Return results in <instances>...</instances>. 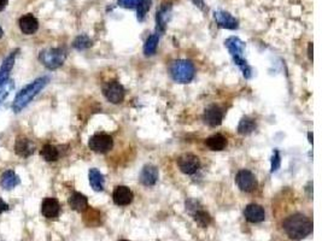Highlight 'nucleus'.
I'll return each mask as SVG.
<instances>
[{
    "label": "nucleus",
    "mask_w": 322,
    "mask_h": 241,
    "mask_svg": "<svg viewBox=\"0 0 322 241\" xmlns=\"http://www.w3.org/2000/svg\"><path fill=\"white\" fill-rule=\"evenodd\" d=\"M285 233L292 240H302L312 231V222L303 213H293L284 221Z\"/></svg>",
    "instance_id": "nucleus-1"
},
{
    "label": "nucleus",
    "mask_w": 322,
    "mask_h": 241,
    "mask_svg": "<svg viewBox=\"0 0 322 241\" xmlns=\"http://www.w3.org/2000/svg\"><path fill=\"white\" fill-rule=\"evenodd\" d=\"M50 78L47 76H43V77H39L37 78L35 81H33L32 83L27 84L25 88H22L20 90L19 93H17L16 98H15L14 100V104H13V110L15 111L16 113L21 112V111L25 108L27 105L31 102L33 99L37 96L39 93L43 90L45 87H46V84L49 83Z\"/></svg>",
    "instance_id": "nucleus-2"
},
{
    "label": "nucleus",
    "mask_w": 322,
    "mask_h": 241,
    "mask_svg": "<svg viewBox=\"0 0 322 241\" xmlns=\"http://www.w3.org/2000/svg\"><path fill=\"white\" fill-rule=\"evenodd\" d=\"M195 69L193 63L186 59H179L170 65V76L177 83H188L194 78Z\"/></svg>",
    "instance_id": "nucleus-3"
},
{
    "label": "nucleus",
    "mask_w": 322,
    "mask_h": 241,
    "mask_svg": "<svg viewBox=\"0 0 322 241\" xmlns=\"http://www.w3.org/2000/svg\"><path fill=\"white\" fill-rule=\"evenodd\" d=\"M67 52L63 48H46L39 54V60L49 70H56L64 64Z\"/></svg>",
    "instance_id": "nucleus-4"
},
{
    "label": "nucleus",
    "mask_w": 322,
    "mask_h": 241,
    "mask_svg": "<svg viewBox=\"0 0 322 241\" xmlns=\"http://www.w3.org/2000/svg\"><path fill=\"white\" fill-rule=\"evenodd\" d=\"M103 94L111 104H120L125 100L126 90L122 84L117 81H109L104 84Z\"/></svg>",
    "instance_id": "nucleus-5"
},
{
    "label": "nucleus",
    "mask_w": 322,
    "mask_h": 241,
    "mask_svg": "<svg viewBox=\"0 0 322 241\" xmlns=\"http://www.w3.org/2000/svg\"><path fill=\"white\" fill-rule=\"evenodd\" d=\"M114 140L110 135L104 134V133H98L93 137L89 138L88 147L93 152L97 153H106L113 149Z\"/></svg>",
    "instance_id": "nucleus-6"
},
{
    "label": "nucleus",
    "mask_w": 322,
    "mask_h": 241,
    "mask_svg": "<svg viewBox=\"0 0 322 241\" xmlns=\"http://www.w3.org/2000/svg\"><path fill=\"white\" fill-rule=\"evenodd\" d=\"M236 182L237 186L240 188V191L246 193L254 192L255 189L257 188V180H256V176L251 171L248 170V169H243V170L238 171L236 176Z\"/></svg>",
    "instance_id": "nucleus-7"
},
{
    "label": "nucleus",
    "mask_w": 322,
    "mask_h": 241,
    "mask_svg": "<svg viewBox=\"0 0 322 241\" xmlns=\"http://www.w3.org/2000/svg\"><path fill=\"white\" fill-rule=\"evenodd\" d=\"M177 165L183 174L193 175L199 170L200 161L197 156L187 153V155H183L177 159Z\"/></svg>",
    "instance_id": "nucleus-8"
},
{
    "label": "nucleus",
    "mask_w": 322,
    "mask_h": 241,
    "mask_svg": "<svg viewBox=\"0 0 322 241\" xmlns=\"http://www.w3.org/2000/svg\"><path fill=\"white\" fill-rule=\"evenodd\" d=\"M224 110H222L219 105H210V106L206 107L205 111H204L203 120L205 125L215 128V127H219L221 125L222 120H224Z\"/></svg>",
    "instance_id": "nucleus-9"
},
{
    "label": "nucleus",
    "mask_w": 322,
    "mask_h": 241,
    "mask_svg": "<svg viewBox=\"0 0 322 241\" xmlns=\"http://www.w3.org/2000/svg\"><path fill=\"white\" fill-rule=\"evenodd\" d=\"M213 18H215L216 23H218L219 27L225 29H238L239 28V22L236 17H233L230 12L226 11H215L213 12Z\"/></svg>",
    "instance_id": "nucleus-10"
},
{
    "label": "nucleus",
    "mask_w": 322,
    "mask_h": 241,
    "mask_svg": "<svg viewBox=\"0 0 322 241\" xmlns=\"http://www.w3.org/2000/svg\"><path fill=\"white\" fill-rule=\"evenodd\" d=\"M134 194L127 186H117L113 193L114 203L119 206H127L133 201Z\"/></svg>",
    "instance_id": "nucleus-11"
},
{
    "label": "nucleus",
    "mask_w": 322,
    "mask_h": 241,
    "mask_svg": "<svg viewBox=\"0 0 322 241\" xmlns=\"http://www.w3.org/2000/svg\"><path fill=\"white\" fill-rule=\"evenodd\" d=\"M35 151V145L31 139L25 137H19L15 143V153L22 158H28Z\"/></svg>",
    "instance_id": "nucleus-12"
},
{
    "label": "nucleus",
    "mask_w": 322,
    "mask_h": 241,
    "mask_svg": "<svg viewBox=\"0 0 322 241\" xmlns=\"http://www.w3.org/2000/svg\"><path fill=\"white\" fill-rule=\"evenodd\" d=\"M244 216L250 223H261L266 219V211L258 204H250L244 210Z\"/></svg>",
    "instance_id": "nucleus-13"
},
{
    "label": "nucleus",
    "mask_w": 322,
    "mask_h": 241,
    "mask_svg": "<svg viewBox=\"0 0 322 241\" xmlns=\"http://www.w3.org/2000/svg\"><path fill=\"white\" fill-rule=\"evenodd\" d=\"M158 176H159V173H158L157 167H155V165L152 164H146L145 167L141 169L139 179H140V182L143 183L144 186L152 187L157 183Z\"/></svg>",
    "instance_id": "nucleus-14"
},
{
    "label": "nucleus",
    "mask_w": 322,
    "mask_h": 241,
    "mask_svg": "<svg viewBox=\"0 0 322 241\" xmlns=\"http://www.w3.org/2000/svg\"><path fill=\"white\" fill-rule=\"evenodd\" d=\"M41 212H43L44 217L49 219L57 218L61 212L59 201L55 198H45L43 204H41Z\"/></svg>",
    "instance_id": "nucleus-15"
},
{
    "label": "nucleus",
    "mask_w": 322,
    "mask_h": 241,
    "mask_svg": "<svg viewBox=\"0 0 322 241\" xmlns=\"http://www.w3.org/2000/svg\"><path fill=\"white\" fill-rule=\"evenodd\" d=\"M20 28L23 32V34L32 35L34 33L38 32L39 29V21L33 16L32 14H27L25 16H22L19 21Z\"/></svg>",
    "instance_id": "nucleus-16"
},
{
    "label": "nucleus",
    "mask_w": 322,
    "mask_h": 241,
    "mask_svg": "<svg viewBox=\"0 0 322 241\" xmlns=\"http://www.w3.org/2000/svg\"><path fill=\"white\" fill-rule=\"evenodd\" d=\"M17 52H19V51L16 50L9 54L7 58L4 59V62H3L2 66H0V86L9 81L10 72H11V70H13V68L15 65V59H16Z\"/></svg>",
    "instance_id": "nucleus-17"
},
{
    "label": "nucleus",
    "mask_w": 322,
    "mask_h": 241,
    "mask_svg": "<svg viewBox=\"0 0 322 241\" xmlns=\"http://www.w3.org/2000/svg\"><path fill=\"white\" fill-rule=\"evenodd\" d=\"M225 46L230 51L232 57H243V52L245 50V42L237 36H231L225 41Z\"/></svg>",
    "instance_id": "nucleus-18"
},
{
    "label": "nucleus",
    "mask_w": 322,
    "mask_h": 241,
    "mask_svg": "<svg viewBox=\"0 0 322 241\" xmlns=\"http://www.w3.org/2000/svg\"><path fill=\"white\" fill-rule=\"evenodd\" d=\"M170 4H163L157 11V15H156V23H157V30L159 33L165 32V27H167L168 21H169L170 17Z\"/></svg>",
    "instance_id": "nucleus-19"
},
{
    "label": "nucleus",
    "mask_w": 322,
    "mask_h": 241,
    "mask_svg": "<svg viewBox=\"0 0 322 241\" xmlns=\"http://www.w3.org/2000/svg\"><path fill=\"white\" fill-rule=\"evenodd\" d=\"M69 205L76 212H83L88 207V199L86 195L81 194L79 192H75L69 198Z\"/></svg>",
    "instance_id": "nucleus-20"
},
{
    "label": "nucleus",
    "mask_w": 322,
    "mask_h": 241,
    "mask_svg": "<svg viewBox=\"0 0 322 241\" xmlns=\"http://www.w3.org/2000/svg\"><path fill=\"white\" fill-rule=\"evenodd\" d=\"M21 183V179L19 175H16L14 170H7L4 174L2 175V179H0V185H2L3 188L8 189H14L15 187H17Z\"/></svg>",
    "instance_id": "nucleus-21"
},
{
    "label": "nucleus",
    "mask_w": 322,
    "mask_h": 241,
    "mask_svg": "<svg viewBox=\"0 0 322 241\" xmlns=\"http://www.w3.org/2000/svg\"><path fill=\"white\" fill-rule=\"evenodd\" d=\"M88 179H89V185H91L93 191L95 192L103 191L105 179H104V175L101 174L98 169H94V168L89 169Z\"/></svg>",
    "instance_id": "nucleus-22"
},
{
    "label": "nucleus",
    "mask_w": 322,
    "mask_h": 241,
    "mask_svg": "<svg viewBox=\"0 0 322 241\" xmlns=\"http://www.w3.org/2000/svg\"><path fill=\"white\" fill-rule=\"evenodd\" d=\"M205 145L211 151H222L227 146V139L222 134H215L206 139Z\"/></svg>",
    "instance_id": "nucleus-23"
},
{
    "label": "nucleus",
    "mask_w": 322,
    "mask_h": 241,
    "mask_svg": "<svg viewBox=\"0 0 322 241\" xmlns=\"http://www.w3.org/2000/svg\"><path fill=\"white\" fill-rule=\"evenodd\" d=\"M256 129V120L249 116H244L238 125V133L240 135H249Z\"/></svg>",
    "instance_id": "nucleus-24"
},
{
    "label": "nucleus",
    "mask_w": 322,
    "mask_h": 241,
    "mask_svg": "<svg viewBox=\"0 0 322 241\" xmlns=\"http://www.w3.org/2000/svg\"><path fill=\"white\" fill-rule=\"evenodd\" d=\"M40 155L46 162H56L59 157V152L53 145H45L40 151Z\"/></svg>",
    "instance_id": "nucleus-25"
},
{
    "label": "nucleus",
    "mask_w": 322,
    "mask_h": 241,
    "mask_svg": "<svg viewBox=\"0 0 322 241\" xmlns=\"http://www.w3.org/2000/svg\"><path fill=\"white\" fill-rule=\"evenodd\" d=\"M158 34H152L147 38L145 45H144V53H145V56H153V54L156 53V50H157L158 46Z\"/></svg>",
    "instance_id": "nucleus-26"
},
{
    "label": "nucleus",
    "mask_w": 322,
    "mask_h": 241,
    "mask_svg": "<svg viewBox=\"0 0 322 241\" xmlns=\"http://www.w3.org/2000/svg\"><path fill=\"white\" fill-rule=\"evenodd\" d=\"M192 215H193L195 223L201 228H206L207 225L211 223V216L209 215V212H206V211H204L203 209L197 210L195 212L192 213Z\"/></svg>",
    "instance_id": "nucleus-27"
},
{
    "label": "nucleus",
    "mask_w": 322,
    "mask_h": 241,
    "mask_svg": "<svg viewBox=\"0 0 322 241\" xmlns=\"http://www.w3.org/2000/svg\"><path fill=\"white\" fill-rule=\"evenodd\" d=\"M91 46H92V40L86 34L79 35L77 38H75V40L73 42V47L77 51L87 50V48H89Z\"/></svg>",
    "instance_id": "nucleus-28"
},
{
    "label": "nucleus",
    "mask_w": 322,
    "mask_h": 241,
    "mask_svg": "<svg viewBox=\"0 0 322 241\" xmlns=\"http://www.w3.org/2000/svg\"><path fill=\"white\" fill-rule=\"evenodd\" d=\"M233 62H234V64H237L238 66H239V69L243 72L244 77L251 78L252 69H251V66L248 64V62L243 58V57H233Z\"/></svg>",
    "instance_id": "nucleus-29"
},
{
    "label": "nucleus",
    "mask_w": 322,
    "mask_h": 241,
    "mask_svg": "<svg viewBox=\"0 0 322 241\" xmlns=\"http://www.w3.org/2000/svg\"><path fill=\"white\" fill-rule=\"evenodd\" d=\"M151 3H152V0H143V2L138 5V8H137L138 21L143 22V21L145 20L146 14L149 12L150 8H151Z\"/></svg>",
    "instance_id": "nucleus-30"
},
{
    "label": "nucleus",
    "mask_w": 322,
    "mask_h": 241,
    "mask_svg": "<svg viewBox=\"0 0 322 241\" xmlns=\"http://www.w3.org/2000/svg\"><path fill=\"white\" fill-rule=\"evenodd\" d=\"M272 169H270V171L272 173H275L276 170L280 168V164H281V156H280V152L279 150H274L273 152V156H272Z\"/></svg>",
    "instance_id": "nucleus-31"
},
{
    "label": "nucleus",
    "mask_w": 322,
    "mask_h": 241,
    "mask_svg": "<svg viewBox=\"0 0 322 241\" xmlns=\"http://www.w3.org/2000/svg\"><path fill=\"white\" fill-rule=\"evenodd\" d=\"M143 0H119V5L125 9H135Z\"/></svg>",
    "instance_id": "nucleus-32"
},
{
    "label": "nucleus",
    "mask_w": 322,
    "mask_h": 241,
    "mask_svg": "<svg viewBox=\"0 0 322 241\" xmlns=\"http://www.w3.org/2000/svg\"><path fill=\"white\" fill-rule=\"evenodd\" d=\"M9 209H10V206H9V205L5 203L2 198H0V215H2L3 212H5V211H8Z\"/></svg>",
    "instance_id": "nucleus-33"
},
{
    "label": "nucleus",
    "mask_w": 322,
    "mask_h": 241,
    "mask_svg": "<svg viewBox=\"0 0 322 241\" xmlns=\"http://www.w3.org/2000/svg\"><path fill=\"white\" fill-rule=\"evenodd\" d=\"M308 56H309V59L312 60V42H309V46H308Z\"/></svg>",
    "instance_id": "nucleus-34"
},
{
    "label": "nucleus",
    "mask_w": 322,
    "mask_h": 241,
    "mask_svg": "<svg viewBox=\"0 0 322 241\" xmlns=\"http://www.w3.org/2000/svg\"><path fill=\"white\" fill-rule=\"evenodd\" d=\"M8 3L9 0H0V11H3L5 8H7Z\"/></svg>",
    "instance_id": "nucleus-35"
},
{
    "label": "nucleus",
    "mask_w": 322,
    "mask_h": 241,
    "mask_svg": "<svg viewBox=\"0 0 322 241\" xmlns=\"http://www.w3.org/2000/svg\"><path fill=\"white\" fill-rule=\"evenodd\" d=\"M308 140H309L310 144H312V133L311 132L308 133Z\"/></svg>",
    "instance_id": "nucleus-36"
},
{
    "label": "nucleus",
    "mask_w": 322,
    "mask_h": 241,
    "mask_svg": "<svg viewBox=\"0 0 322 241\" xmlns=\"http://www.w3.org/2000/svg\"><path fill=\"white\" fill-rule=\"evenodd\" d=\"M3 35H4V32H3L2 27H0V39H2V38H3Z\"/></svg>",
    "instance_id": "nucleus-37"
},
{
    "label": "nucleus",
    "mask_w": 322,
    "mask_h": 241,
    "mask_svg": "<svg viewBox=\"0 0 322 241\" xmlns=\"http://www.w3.org/2000/svg\"><path fill=\"white\" fill-rule=\"evenodd\" d=\"M120 241H129V240H120Z\"/></svg>",
    "instance_id": "nucleus-38"
}]
</instances>
